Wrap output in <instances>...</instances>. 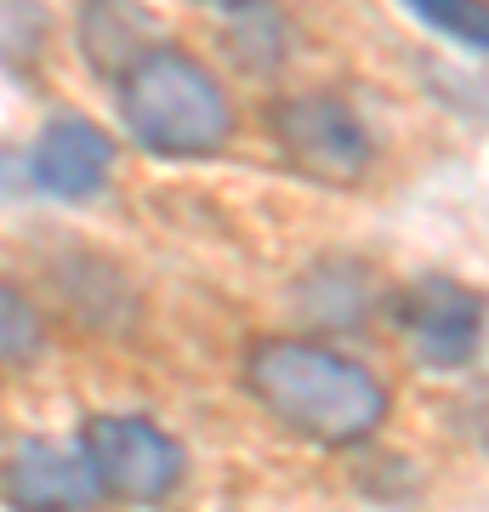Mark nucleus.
Here are the masks:
<instances>
[{"instance_id":"nucleus-1","label":"nucleus","mask_w":489,"mask_h":512,"mask_svg":"<svg viewBox=\"0 0 489 512\" xmlns=\"http://www.w3.org/2000/svg\"><path fill=\"white\" fill-rule=\"evenodd\" d=\"M245 387L285 433L325 450L364 444L387 421V387L359 359L302 336L256 342L245 359Z\"/></svg>"},{"instance_id":"nucleus-10","label":"nucleus","mask_w":489,"mask_h":512,"mask_svg":"<svg viewBox=\"0 0 489 512\" xmlns=\"http://www.w3.org/2000/svg\"><path fill=\"white\" fill-rule=\"evenodd\" d=\"M40 353V313L23 302V291L0 285V365H29Z\"/></svg>"},{"instance_id":"nucleus-5","label":"nucleus","mask_w":489,"mask_h":512,"mask_svg":"<svg viewBox=\"0 0 489 512\" xmlns=\"http://www.w3.org/2000/svg\"><path fill=\"white\" fill-rule=\"evenodd\" d=\"M273 137L290 154V165H302L319 183H359L370 165V131L336 92H308L279 103Z\"/></svg>"},{"instance_id":"nucleus-9","label":"nucleus","mask_w":489,"mask_h":512,"mask_svg":"<svg viewBox=\"0 0 489 512\" xmlns=\"http://www.w3.org/2000/svg\"><path fill=\"white\" fill-rule=\"evenodd\" d=\"M404 12L467 52H489V0H404Z\"/></svg>"},{"instance_id":"nucleus-11","label":"nucleus","mask_w":489,"mask_h":512,"mask_svg":"<svg viewBox=\"0 0 489 512\" xmlns=\"http://www.w3.org/2000/svg\"><path fill=\"white\" fill-rule=\"evenodd\" d=\"M23 183H29V165H23V160H12V154L0 148V194H18Z\"/></svg>"},{"instance_id":"nucleus-12","label":"nucleus","mask_w":489,"mask_h":512,"mask_svg":"<svg viewBox=\"0 0 489 512\" xmlns=\"http://www.w3.org/2000/svg\"><path fill=\"white\" fill-rule=\"evenodd\" d=\"M205 6H228V12H234V6H245V0H205Z\"/></svg>"},{"instance_id":"nucleus-2","label":"nucleus","mask_w":489,"mask_h":512,"mask_svg":"<svg viewBox=\"0 0 489 512\" xmlns=\"http://www.w3.org/2000/svg\"><path fill=\"white\" fill-rule=\"evenodd\" d=\"M120 120L165 160H205L234 137V103L222 80L177 46H148L120 74Z\"/></svg>"},{"instance_id":"nucleus-6","label":"nucleus","mask_w":489,"mask_h":512,"mask_svg":"<svg viewBox=\"0 0 489 512\" xmlns=\"http://www.w3.org/2000/svg\"><path fill=\"white\" fill-rule=\"evenodd\" d=\"M23 165H29V183L40 194H52V200H91L114 165V143H109V131H97L91 120L63 114V120H52L35 137Z\"/></svg>"},{"instance_id":"nucleus-4","label":"nucleus","mask_w":489,"mask_h":512,"mask_svg":"<svg viewBox=\"0 0 489 512\" xmlns=\"http://www.w3.org/2000/svg\"><path fill=\"white\" fill-rule=\"evenodd\" d=\"M97 490L120 501H165L182 484V444L143 416H91L80 433Z\"/></svg>"},{"instance_id":"nucleus-3","label":"nucleus","mask_w":489,"mask_h":512,"mask_svg":"<svg viewBox=\"0 0 489 512\" xmlns=\"http://www.w3.org/2000/svg\"><path fill=\"white\" fill-rule=\"evenodd\" d=\"M393 325L410 342L416 365L427 370H467L484 348L489 302L450 274H421L393 296Z\"/></svg>"},{"instance_id":"nucleus-8","label":"nucleus","mask_w":489,"mask_h":512,"mask_svg":"<svg viewBox=\"0 0 489 512\" xmlns=\"http://www.w3.org/2000/svg\"><path fill=\"white\" fill-rule=\"evenodd\" d=\"M80 46H86L91 69L120 80L160 40H154V23H148V12L137 0H86V12H80Z\"/></svg>"},{"instance_id":"nucleus-7","label":"nucleus","mask_w":489,"mask_h":512,"mask_svg":"<svg viewBox=\"0 0 489 512\" xmlns=\"http://www.w3.org/2000/svg\"><path fill=\"white\" fill-rule=\"evenodd\" d=\"M6 495L18 507H40V512H69V507H91L97 501V473L80 444H57V439H29L12 450L6 461Z\"/></svg>"}]
</instances>
